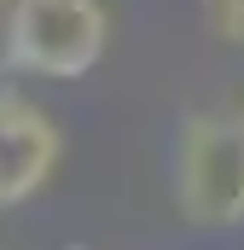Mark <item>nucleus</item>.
Segmentation results:
<instances>
[{
    "label": "nucleus",
    "mask_w": 244,
    "mask_h": 250,
    "mask_svg": "<svg viewBox=\"0 0 244 250\" xmlns=\"http://www.w3.org/2000/svg\"><path fill=\"white\" fill-rule=\"evenodd\" d=\"M203 12V29L227 47H244V0H198Z\"/></svg>",
    "instance_id": "4"
},
{
    "label": "nucleus",
    "mask_w": 244,
    "mask_h": 250,
    "mask_svg": "<svg viewBox=\"0 0 244 250\" xmlns=\"http://www.w3.org/2000/svg\"><path fill=\"white\" fill-rule=\"evenodd\" d=\"M111 47L105 0H12L6 6V64L41 82H76Z\"/></svg>",
    "instance_id": "2"
},
{
    "label": "nucleus",
    "mask_w": 244,
    "mask_h": 250,
    "mask_svg": "<svg viewBox=\"0 0 244 250\" xmlns=\"http://www.w3.org/2000/svg\"><path fill=\"white\" fill-rule=\"evenodd\" d=\"M59 157H64L59 123H53L35 99L0 87V209L29 204L35 192L53 181Z\"/></svg>",
    "instance_id": "3"
},
{
    "label": "nucleus",
    "mask_w": 244,
    "mask_h": 250,
    "mask_svg": "<svg viewBox=\"0 0 244 250\" xmlns=\"http://www.w3.org/2000/svg\"><path fill=\"white\" fill-rule=\"evenodd\" d=\"M6 6H12V0H0V12H6Z\"/></svg>",
    "instance_id": "5"
},
{
    "label": "nucleus",
    "mask_w": 244,
    "mask_h": 250,
    "mask_svg": "<svg viewBox=\"0 0 244 250\" xmlns=\"http://www.w3.org/2000/svg\"><path fill=\"white\" fill-rule=\"evenodd\" d=\"M175 209L192 227L244 221V105L192 111L175 140Z\"/></svg>",
    "instance_id": "1"
}]
</instances>
